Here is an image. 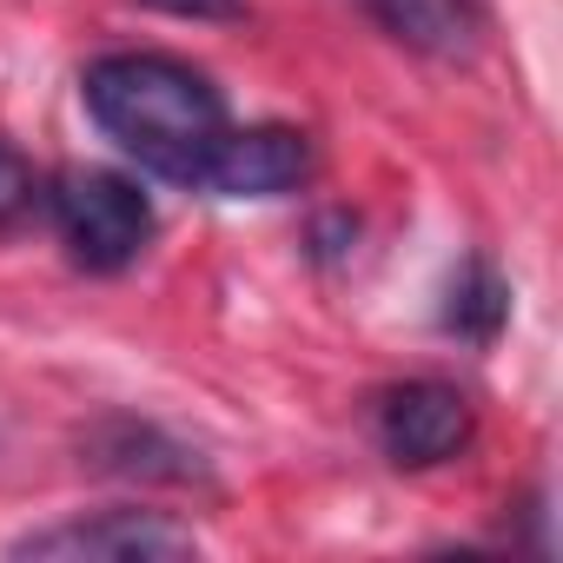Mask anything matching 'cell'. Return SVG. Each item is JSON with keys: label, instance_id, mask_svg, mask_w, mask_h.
<instances>
[{"label": "cell", "instance_id": "obj_5", "mask_svg": "<svg viewBox=\"0 0 563 563\" xmlns=\"http://www.w3.org/2000/svg\"><path fill=\"white\" fill-rule=\"evenodd\" d=\"M312 173V140L299 126H225L199 192L212 199H278V192H299Z\"/></svg>", "mask_w": 563, "mask_h": 563}, {"label": "cell", "instance_id": "obj_9", "mask_svg": "<svg viewBox=\"0 0 563 563\" xmlns=\"http://www.w3.org/2000/svg\"><path fill=\"white\" fill-rule=\"evenodd\" d=\"M41 199V186H34V166L0 140V225H14V219H27V206Z\"/></svg>", "mask_w": 563, "mask_h": 563}, {"label": "cell", "instance_id": "obj_11", "mask_svg": "<svg viewBox=\"0 0 563 563\" xmlns=\"http://www.w3.org/2000/svg\"><path fill=\"white\" fill-rule=\"evenodd\" d=\"M312 239H319V252H325V258H332V252H345V245H352V239H358V225H352V219H345V212H339V219H319V232H312Z\"/></svg>", "mask_w": 563, "mask_h": 563}, {"label": "cell", "instance_id": "obj_10", "mask_svg": "<svg viewBox=\"0 0 563 563\" xmlns=\"http://www.w3.org/2000/svg\"><path fill=\"white\" fill-rule=\"evenodd\" d=\"M153 14H173V21H219V27H239L252 8L245 0H140Z\"/></svg>", "mask_w": 563, "mask_h": 563}, {"label": "cell", "instance_id": "obj_3", "mask_svg": "<svg viewBox=\"0 0 563 563\" xmlns=\"http://www.w3.org/2000/svg\"><path fill=\"white\" fill-rule=\"evenodd\" d=\"M14 556H54V563H159V556H199V537L159 510H100L67 517L47 530L14 537Z\"/></svg>", "mask_w": 563, "mask_h": 563}, {"label": "cell", "instance_id": "obj_4", "mask_svg": "<svg viewBox=\"0 0 563 563\" xmlns=\"http://www.w3.org/2000/svg\"><path fill=\"white\" fill-rule=\"evenodd\" d=\"M471 431H477L471 398L457 385H444V378H411V385H398V391L378 398V444L405 471L451 464L471 444Z\"/></svg>", "mask_w": 563, "mask_h": 563}, {"label": "cell", "instance_id": "obj_8", "mask_svg": "<svg viewBox=\"0 0 563 563\" xmlns=\"http://www.w3.org/2000/svg\"><path fill=\"white\" fill-rule=\"evenodd\" d=\"M504 325H510V286L497 278L490 258H464V272L451 278V299H444V332L471 345H497Z\"/></svg>", "mask_w": 563, "mask_h": 563}, {"label": "cell", "instance_id": "obj_1", "mask_svg": "<svg viewBox=\"0 0 563 563\" xmlns=\"http://www.w3.org/2000/svg\"><path fill=\"white\" fill-rule=\"evenodd\" d=\"M80 100L93 113V126L153 179L166 186H192L219 146L225 120V93L173 54H100L80 74Z\"/></svg>", "mask_w": 563, "mask_h": 563}, {"label": "cell", "instance_id": "obj_7", "mask_svg": "<svg viewBox=\"0 0 563 563\" xmlns=\"http://www.w3.org/2000/svg\"><path fill=\"white\" fill-rule=\"evenodd\" d=\"M358 8L424 60H471L477 47V0H358Z\"/></svg>", "mask_w": 563, "mask_h": 563}, {"label": "cell", "instance_id": "obj_6", "mask_svg": "<svg viewBox=\"0 0 563 563\" xmlns=\"http://www.w3.org/2000/svg\"><path fill=\"white\" fill-rule=\"evenodd\" d=\"M80 451H87L93 471L140 477V484H199V477H206V464H199L179 438H166L159 424H140V418H107V424H93Z\"/></svg>", "mask_w": 563, "mask_h": 563}, {"label": "cell", "instance_id": "obj_2", "mask_svg": "<svg viewBox=\"0 0 563 563\" xmlns=\"http://www.w3.org/2000/svg\"><path fill=\"white\" fill-rule=\"evenodd\" d=\"M47 206H54V225H60L74 265H87V272H126L146 252V239H153L146 186L126 179V173H107V166L60 173Z\"/></svg>", "mask_w": 563, "mask_h": 563}]
</instances>
